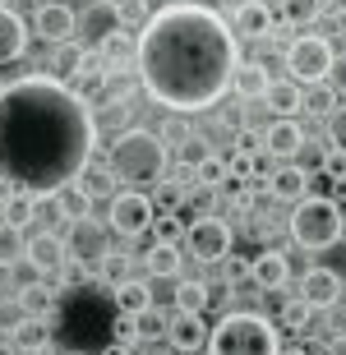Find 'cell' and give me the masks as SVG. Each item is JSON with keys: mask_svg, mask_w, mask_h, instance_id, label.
<instances>
[{"mask_svg": "<svg viewBox=\"0 0 346 355\" xmlns=\"http://www.w3.org/2000/svg\"><path fill=\"white\" fill-rule=\"evenodd\" d=\"M97 153L88 97L51 74H24L0 88V180L37 198L74 184Z\"/></svg>", "mask_w": 346, "mask_h": 355, "instance_id": "cell-1", "label": "cell"}, {"mask_svg": "<svg viewBox=\"0 0 346 355\" xmlns=\"http://www.w3.org/2000/svg\"><path fill=\"white\" fill-rule=\"evenodd\" d=\"M236 33L208 5H162L139 33V79L157 106L175 116L208 111L231 92L240 69Z\"/></svg>", "mask_w": 346, "mask_h": 355, "instance_id": "cell-2", "label": "cell"}, {"mask_svg": "<svg viewBox=\"0 0 346 355\" xmlns=\"http://www.w3.org/2000/svg\"><path fill=\"white\" fill-rule=\"evenodd\" d=\"M102 166L116 175V184L144 194L148 184H162V175H166V166H171V144H166L162 134L144 130V125H130V130H120L107 144Z\"/></svg>", "mask_w": 346, "mask_h": 355, "instance_id": "cell-3", "label": "cell"}, {"mask_svg": "<svg viewBox=\"0 0 346 355\" xmlns=\"http://www.w3.org/2000/svg\"><path fill=\"white\" fill-rule=\"evenodd\" d=\"M208 355H282V332L254 309H231L208 337Z\"/></svg>", "mask_w": 346, "mask_h": 355, "instance_id": "cell-4", "label": "cell"}, {"mask_svg": "<svg viewBox=\"0 0 346 355\" xmlns=\"http://www.w3.org/2000/svg\"><path fill=\"white\" fill-rule=\"evenodd\" d=\"M286 226H291V240L300 250H333L346 236V217L337 208V198H328V194H305L291 208Z\"/></svg>", "mask_w": 346, "mask_h": 355, "instance_id": "cell-5", "label": "cell"}, {"mask_svg": "<svg viewBox=\"0 0 346 355\" xmlns=\"http://www.w3.org/2000/svg\"><path fill=\"white\" fill-rule=\"evenodd\" d=\"M333 42L323 37V33H300V37L286 46V69H291V83L300 88H319V83L333 79Z\"/></svg>", "mask_w": 346, "mask_h": 355, "instance_id": "cell-6", "label": "cell"}, {"mask_svg": "<svg viewBox=\"0 0 346 355\" xmlns=\"http://www.w3.org/2000/svg\"><path fill=\"white\" fill-rule=\"evenodd\" d=\"M153 222H157V203H153L148 194H139V189H120V194L107 203V231H116L120 240L148 236Z\"/></svg>", "mask_w": 346, "mask_h": 355, "instance_id": "cell-7", "label": "cell"}, {"mask_svg": "<svg viewBox=\"0 0 346 355\" xmlns=\"http://www.w3.org/2000/svg\"><path fill=\"white\" fill-rule=\"evenodd\" d=\"M185 254L199 263H227L231 259V222L222 217H194L185 226Z\"/></svg>", "mask_w": 346, "mask_h": 355, "instance_id": "cell-8", "label": "cell"}, {"mask_svg": "<svg viewBox=\"0 0 346 355\" xmlns=\"http://www.w3.org/2000/svg\"><path fill=\"white\" fill-rule=\"evenodd\" d=\"M33 37H42L46 46H65L79 37V10L69 0H42L33 10Z\"/></svg>", "mask_w": 346, "mask_h": 355, "instance_id": "cell-9", "label": "cell"}, {"mask_svg": "<svg viewBox=\"0 0 346 355\" xmlns=\"http://www.w3.org/2000/svg\"><path fill=\"white\" fill-rule=\"evenodd\" d=\"M79 33H83V51L97 55L116 33H125V24H120V5L116 0H88V5L79 10Z\"/></svg>", "mask_w": 346, "mask_h": 355, "instance_id": "cell-10", "label": "cell"}, {"mask_svg": "<svg viewBox=\"0 0 346 355\" xmlns=\"http://www.w3.org/2000/svg\"><path fill=\"white\" fill-rule=\"evenodd\" d=\"M300 300L309 304V309H319V314H328V309H337L346 295V277L333 272V268H305V277H300V291H295Z\"/></svg>", "mask_w": 346, "mask_h": 355, "instance_id": "cell-11", "label": "cell"}, {"mask_svg": "<svg viewBox=\"0 0 346 355\" xmlns=\"http://www.w3.org/2000/svg\"><path fill=\"white\" fill-rule=\"evenodd\" d=\"M65 254L69 259H74V263H102V259H107L111 254V245H107V226L102 222H93V217H88V222H74L65 231Z\"/></svg>", "mask_w": 346, "mask_h": 355, "instance_id": "cell-12", "label": "cell"}, {"mask_svg": "<svg viewBox=\"0 0 346 355\" xmlns=\"http://www.w3.org/2000/svg\"><path fill=\"white\" fill-rule=\"evenodd\" d=\"M24 263L33 268L37 277H60V268L69 263V254H65V236H51V231H37V236H28V254H24Z\"/></svg>", "mask_w": 346, "mask_h": 355, "instance_id": "cell-13", "label": "cell"}, {"mask_svg": "<svg viewBox=\"0 0 346 355\" xmlns=\"http://www.w3.org/2000/svg\"><path fill=\"white\" fill-rule=\"evenodd\" d=\"M250 282L263 295H273V291H286V282H291V259L277 250V245H268V250H259L250 259Z\"/></svg>", "mask_w": 346, "mask_h": 355, "instance_id": "cell-14", "label": "cell"}, {"mask_svg": "<svg viewBox=\"0 0 346 355\" xmlns=\"http://www.w3.org/2000/svg\"><path fill=\"white\" fill-rule=\"evenodd\" d=\"M208 337H213V328L203 323V314H171V323H166V342L180 355L208 351Z\"/></svg>", "mask_w": 346, "mask_h": 355, "instance_id": "cell-15", "label": "cell"}, {"mask_svg": "<svg viewBox=\"0 0 346 355\" xmlns=\"http://www.w3.org/2000/svg\"><path fill=\"white\" fill-rule=\"evenodd\" d=\"M231 33L245 42H263L277 33V19H273V10H268L263 0H240L236 5V19H231Z\"/></svg>", "mask_w": 346, "mask_h": 355, "instance_id": "cell-16", "label": "cell"}, {"mask_svg": "<svg viewBox=\"0 0 346 355\" xmlns=\"http://www.w3.org/2000/svg\"><path fill=\"white\" fill-rule=\"evenodd\" d=\"M263 189L273 198H282V203H300V198L309 194V171L305 166H295V162H282V166H273V175L263 180Z\"/></svg>", "mask_w": 346, "mask_h": 355, "instance_id": "cell-17", "label": "cell"}, {"mask_svg": "<svg viewBox=\"0 0 346 355\" xmlns=\"http://www.w3.org/2000/svg\"><path fill=\"white\" fill-rule=\"evenodd\" d=\"M305 148V130H300V120H273L263 130V153L277 162H291L295 153Z\"/></svg>", "mask_w": 346, "mask_h": 355, "instance_id": "cell-18", "label": "cell"}, {"mask_svg": "<svg viewBox=\"0 0 346 355\" xmlns=\"http://www.w3.org/2000/svg\"><path fill=\"white\" fill-rule=\"evenodd\" d=\"M55 304H60V282L37 277V282H28V286L19 291V309H24V318H51Z\"/></svg>", "mask_w": 346, "mask_h": 355, "instance_id": "cell-19", "label": "cell"}, {"mask_svg": "<svg viewBox=\"0 0 346 355\" xmlns=\"http://www.w3.org/2000/svg\"><path fill=\"white\" fill-rule=\"evenodd\" d=\"M28 42H33V28H28L14 10H0V65H14V60H24Z\"/></svg>", "mask_w": 346, "mask_h": 355, "instance_id": "cell-20", "label": "cell"}, {"mask_svg": "<svg viewBox=\"0 0 346 355\" xmlns=\"http://www.w3.org/2000/svg\"><path fill=\"white\" fill-rule=\"evenodd\" d=\"M10 346L19 355H46L51 351V318H24L10 332Z\"/></svg>", "mask_w": 346, "mask_h": 355, "instance_id": "cell-21", "label": "cell"}, {"mask_svg": "<svg viewBox=\"0 0 346 355\" xmlns=\"http://www.w3.org/2000/svg\"><path fill=\"white\" fill-rule=\"evenodd\" d=\"M46 69H51V79L74 83L83 69H88V51H83V42H65V46H51V55H46Z\"/></svg>", "mask_w": 346, "mask_h": 355, "instance_id": "cell-22", "label": "cell"}, {"mask_svg": "<svg viewBox=\"0 0 346 355\" xmlns=\"http://www.w3.org/2000/svg\"><path fill=\"white\" fill-rule=\"evenodd\" d=\"M171 304H175V314H203L213 304V286L203 277H180L171 291Z\"/></svg>", "mask_w": 346, "mask_h": 355, "instance_id": "cell-23", "label": "cell"}, {"mask_svg": "<svg viewBox=\"0 0 346 355\" xmlns=\"http://www.w3.org/2000/svg\"><path fill=\"white\" fill-rule=\"evenodd\" d=\"M111 300H116V309H120L125 318H139V314H148V309H153V282H144V277H130L125 286L111 291Z\"/></svg>", "mask_w": 346, "mask_h": 355, "instance_id": "cell-24", "label": "cell"}, {"mask_svg": "<svg viewBox=\"0 0 346 355\" xmlns=\"http://www.w3.org/2000/svg\"><path fill=\"white\" fill-rule=\"evenodd\" d=\"M231 88H236L240 97H250V102H263L268 88H273V69H268L263 60H240L236 83H231Z\"/></svg>", "mask_w": 346, "mask_h": 355, "instance_id": "cell-25", "label": "cell"}, {"mask_svg": "<svg viewBox=\"0 0 346 355\" xmlns=\"http://www.w3.org/2000/svg\"><path fill=\"white\" fill-rule=\"evenodd\" d=\"M268 111H273V116L277 120H295L300 116V111H305V88H300V83H273V88H268Z\"/></svg>", "mask_w": 346, "mask_h": 355, "instance_id": "cell-26", "label": "cell"}, {"mask_svg": "<svg viewBox=\"0 0 346 355\" xmlns=\"http://www.w3.org/2000/svg\"><path fill=\"white\" fill-rule=\"evenodd\" d=\"M42 208H46V198L24 194V189H14V194L5 198V203H0V217H5L10 226H19V231H24V226H33V222H37V212H42Z\"/></svg>", "mask_w": 346, "mask_h": 355, "instance_id": "cell-27", "label": "cell"}, {"mask_svg": "<svg viewBox=\"0 0 346 355\" xmlns=\"http://www.w3.org/2000/svg\"><path fill=\"white\" fill-rule=\"evenodd\" d=\"M97 60L111 69V74H120V69H130L139 65V37H130V33H116V37L97 51Z\"/></svg>", "mask_w": 346, "mask_h": 355, "instance_id": "cell-28", "label": "cell"}, {"mask_svg": "<svg viewBox=\"0 0 346 355\" xmlns=\"http://www.w3.org/2000/svg\"><path fill=\"white\" fill-rule=\"evenodd\" d=\"M51 203H55V212H60L69 226H74V222H88V217H93V198H88V189H83L79 180L65 184V189H60Z\"/></svg>", "mask_w": 346, "mask_h": 355, "instance_id": "cell-29", "label": "cell"}, {"mask_svg": "<svg viewBox=\"0 0 346 355\" xmlns=\"http://www.w3.org/2000/svg\"><path fill=\"white\" fill-rule=\"evenodd\" d=\"M180 263H185V254L175 250V245H153V250L144 254V268H148V277H162V282H171V277H180Z\"/></svg>", "mask_w": 346, "mask_h": 355, "instance_id": "cell-30", "label": "cell"}, {"mask_svg": "<svg viewBox=\"0 0 346 355\" xmlns=\"http://www.w3.org/2000/svg\"><path fill=\"white\" fill-rule=\"evenodd\" d=\"M282 28H309L323 14V0H282Z\"/></svg>", "mask_w": 346, "mask_h": 355, "instance_id": "cell-31", "label": "cell"}, {"mask_svg": "<svg viewBox=\"0 0 346 355\" xmlns=\"http://www.w3.org/2000/svg\"><path fill=\"white\" fill-rule=\"evenodd\" d=\"M24 254H28V236L19 231V226L0 222V268H14V263H24Z\"/></svg>", "mask_w": 346, "mask_h": 355, "instance_id": "cell-32", "label": "cell"}, {"mask_svg": "<svg viewBox=\"0 0 346 355\" xmlns=\"http://www.w3.org/2000/svg\"><path fill=\"white\" fill-rule=\"evenodd\" d=\"M79 184L88 189V198H107V203L120 194V189H116V175H111L107 166H97V162H88V171L79 175Z\"/></svg>", "mask_w": 346, "mask_h": 355, "instance_id": "cell-33", "label": "cell"}, {"mask_svg": "<svg viewBox=\"0 0 346 355\" xmlns=\"http://www.w3.org/2000/svg\"><path fill=\"white\" fill-rule=\"evenodd\" d=\"M185 217L180 212H157V222H153V245H180L185 240Z\"/></svg>", "mask_w": 346, "mask_h": 355, "instance_id": "cell-34", "label": "cell"}, {"mask_svg": "<svg viewBox=\"0 0 346 355\" xmlns=\"http://www.w3.org/2000/svg\"><path fill=\"white\" fill-rule=\"evenodd\" d=\"M337 106H342V97H337V88H333V83L305 88V111H309V116H323V120H328V116L337 111Z\"/></svg>", "mask_w": 346, "mask_h": 355, "instance_id": "cell-35", "label": "cell"}, {"mask_svg": "<svg viewBox=\"0 0 346 355\" xmlns=\"http://www.w3.org/2000/svg\"><path fill=\"white\" fill-rule=\"evenodd\" d=\"M309 314H314V309H309V304L300 300V295H291V300L282 304V314H277V328L300 332V337H305V332H309Z\"/></svg>", "mask_w": 346, "mask_h": 355, "instance_id": "cell-36", "label": "cell"}, {"mask_svg": "<svg viewBox=\"0 0 346 355\" xmlns=\"http://www.w3.org/2000/svg\"><path fill=\"white\" fill-rule=\"evenodd\" d=\"M97 277H102V282H107L111 291L125 286V282H130V254H116V250H111L107 259L97 263Z\"/></svg>", "mask_w": 346, "mask_h": 355, "instance_id": "cell-37", "label": "cell"}, {"mask_svg": "<svg viewBox=\"0 0 346 355\" xmlns=\"http://www.w3.org/2000/svg\"><path fill=\"white\" fill-rule=\"evenodd\" d=\"M116 5H120V24H125V28H139V33H144L148 19H153L148 0H116Z\"/></svg>", "mask_w": 346, "mask_h": 355, "instance_id": "cell-38", "label": "cell"}, {"mask_svg": "<svg viewBox=\"0 0 346 355\" xmlns=\"http://www.w3.org/2000/svg\"><path fill=\"white\" fill-rule=\"evenodd\" d=\"M134 323H139V337H144V342H153V337H162V332H166V323H171V318L153 304V309H148V314H139Z\"/></svg>", "mask_w": 346, "mask_h": 355, "instance_id": "cell-39", "label": "cell"}, {"mask_svg": "<svg viewBox=\"0 0 346 355\" xmlns=\"http://www.w3.org/2000/svg\"><path fill=\"white\" fill-rule=\"evenodd\" d=\"M323 180L328 184H346V153L342 148H328V153H323Z\"/></svg>", "mask_w": 346, "mask_h": 355, "instance_id": "cell-40", "label": "cell"}, {"mask_svg": "<svg viewBox=\"0 0 346 355\" xmlns=\"http://www.w3.org/2000/svg\"><path fill=\"white\" fill-rule=\"evenodd\" d=\"M328 148H342L346 153V102L328 116Z\"/></svg>", "mask_w": 346, "mask_h": 355, "instance_id": "cell-41", "label": "cell"}, {"mask_svg": "<svg viewBox=\"0 0 346 355\" xmlns=\"http://www.w3.org/2000/svg\"><path fill=\"white\" fill-rule=\"evenodd\" d=\"M116 342H120V346H130V351H134L139 342H144V337H139V323H134V318H125V314L116 318Z\"/></svg>", "mask_w": 346, "mask_h": 355, "instance_id": "cell-42", "label": "cell"}, {"mask_svg": "<svg viewBox=\"0 0 346 355\" xmlns=\"http://www.w3.org/2000/svg\"><path fill=\"white\" fill-rule=\"evenodd\" d=\"M88 272H93L88 263H74V259H69V263L60 268V282H65V286H79V282H88Z\"/></svg>", "mask_w": 346, "mask_h": 355, "instance_id": "cell-43", "label": "cell"}, {"mask_svg": "<svg viewBox=\"0 0 346 355\" xmlns=\"http://www.w3.org/2000/svg\"><path fill=\"white\" fill-rule=\"evenodd\" d=\"M337 88V97L346 102V51H337V60H333V79H328Z\"/></svg>", "mask_w": 346, "mask_h": 355, "instance_id": "cell-44", "label": "cell"}, {"mask_svg": "<svg viewBox=\"0 0 346 355\" xmlns=\"http://www.w3.org/2000/svg\"><path fill=\"white\" fill-rule=\"evenodd\" d=\"M227 282H231V286L250 282V263H245V259H227Z\"/></svg>", "mask_w": 346, "mask_h": 355, "instance_id": "cell-45", "label": "cell"}, {"mask_svg": "<svg viewBox=\"0 0 346 355\" xmlns=\"http://www.w3.org/2000/svg\"><path fill=\"white\" fill-rule=\"evenodd\" d=\"M328 328H333V337H342V342H346V309H342V304L328 309Z\"/></svg>", "mask_w": 346, "mask_h": 355, "instance_id": "cell-46", "label": "cell"}, {"mask_svg": "<svg viewBox=\"0 0 346 355\" xmlns=\"http://www.w3.org/2000/svg\"><path fill=\"white\" fill-rule=\"evenodd\" d=\"M102 355H139V351H130V346H120V342H111V346H107V351H102Z\"/></svg>", "mask_w": 346, "mask_h": 355, "instance_id": "cell-47", "label": "cell"}, {"mask_svg": "<svg viewBox=\"0 0 346 355\" xmlns=\"http://www.w3.org/2000/svg\"><path fill=\"white\" fill-rule=\"evenodd\" d=\"M333 5H337V10H342V14H346V0H333Z\"/></svg>", "mask_w": 346, "mask_h": 355, "instance_id": "cell-48", "label": "cell"}, {"mask_svg": "<svg viewBox=\"0 0 346 355\" xmlns=\"http://www.w3.org/2000/svg\"><path fill=\"white\" fill-rule=\"evenodd\" d=\"M0 10H10V0H0Z\"/></svg>", "mask_w": 346, "mask_h": 355, "instance_id": "cell-49", "label": "cell"}, {"mask_svg": "<svg viewBox=\"0 0 346 355\" xmlns=\"http://www.w3.org/2000/svg\"><path fill=\"white\" fill-rule=\"evenodd\" d=\"M69 355H88V351H69Z\"/></svg>", "mask_w": 346, "mask_h": 355, "instance_id": "cell-50", "label": "cell"}, {"mask_svg": "<svg viewBox=\"0 0 346 355\" xmlns=\"http://www.w3.org/2000/svg\"><path fill=\"white\" fill-rule=\"evenodd\" d=\"M189 5H199V0H189Z\"/></svg>", "mask_w": 346, "mask_h": 355, "instance_id": "cell-51", "label": "cell"}, {"mask_svg": "<svg viewBox=\"0 0 346 355\" xmlns=\"http://www.w3.org/2000/svg\"><path fill=\"white\" fill-rule=\"evenodd\" d=\"M139 355H148V351H139Z\"/></svg>", "mask_w": 346, "mask_h": 355, "instance_id": "cell-52", "label": "cell"}, {"mask_svg": "<svg viewBox=\"0 0 346 355\" xmlns=\"http://www.w3.org/2000/svg\"><path fill=\"white\" fill-rule=\"evenodd\" d=\"M148 5H153V0H148Z\"/></svg>", "mask_w": 346, "mask_h": 355, "instance_id": "cell-53", "label": "cell"}]
</instances>
